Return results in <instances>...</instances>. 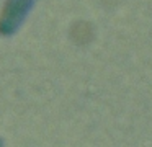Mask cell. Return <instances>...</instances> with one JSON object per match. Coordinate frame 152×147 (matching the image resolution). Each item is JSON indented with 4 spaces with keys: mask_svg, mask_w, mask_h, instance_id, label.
Listing matches in <instances>:
<instances>
[{
    "mask_svg": "<svg viewBox=\"0 0 152 147\" xmlns=\"http://www.w3.org/2000/svg\"><path fill=\"white\" fill-rule=\"evenodd\" d=\"M33 0H7L4 12L0 15V33L10 34L18 26Z\"/></svg>",
    "mask_w": 152,
    "mask_h": 147,
    "instance_id": "obj_1",
    "label": "cell"
}]
</instances>
